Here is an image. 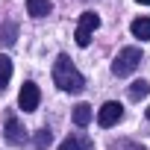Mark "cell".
<instances>
[{
	"label": "cell",
	"mask_w": 150,
	"mask_h": 150,
	"mask_svg": "<svg viewBox=\"0 0 150 150\" xmlns=\"http://www.w3.org/2000/svg\"><path fill=\"white\" fill-rule=\"evenodd\" d=\"M147 94H150V83L135 80V83L129 86V100H141V97H147Z\"/></svg>",
	"instance_id": "obj_12"
},
{
	"label": "cell",
	"mask_w": 150,
	"mask_h": 150,
	"mask_svg": "<svg viewBox=\"0 0 150 150\" xmlns=\"http://www.w3.org/2000/svg\"><path fill=\"white\" fill-rule=\"evenodd\" d=\"M59 150H94V141H91L88 135H83V132H71V135L59 144Z\"/></svg>",
	"instance_id": "obj_7"
},
{
	"label": "cell",
	"mask_w": 150,
	"mask_h": 150,
	"mask_svg": "<svg viewBox=\"0 0 150 150\" xmlns=\"http://www.w3.org/2000/svg\"><path fill=\"white\" fill-rule=\"evenodd\" d=\"M97 27H100V18H97L94 12H83V15H80V24H77V35H74L77 44H80V47H88Z\"/></svg>",
	"instance_id": "obj_3"
},
{
	"label": "cell",
	"mask_w": 150,
	"mask_h": 150,
	"mask_svg": "<svg viewBox=\"0 0 150 150\" xmlns=\"http://www.w3.org/2000/svg\"><path fill=\"white\" fill-rule=\"evenodd\" d=\"M135 3H141V6H150V0H135Z\"/></svg>",
	"instance_id": "obj_16"
},
{
	"label": "cell",
	"mask_w": 150,
	"mask_h": 150,
	"mask_svg": "<svg viewBox=\"0 0 150 150\" xmlns=\"http://www.w3.org/2000/svg\"><path fill=\"white\" fill-rule=\"evenodd\" d=\"M50 141H53V132H50V129H38V132H35V138H33L35 150H44V147H50Z\"/></svg>",
	"instance_id": "obj_14"
},
{
	"label": "cell",
	"mask_w": 150,
	"mask_h": 150,
	"mask_svg": "<svg viewBox=\"0 0 150 150\" xmlns=\"http://www.w3.org/2000/svg\"><path fill=\"white\" fill-rule=\"evenodd\" d=\"M9 80H12V59L0 53V91L9 86Z\"/></svg>",
	"instance_id": "obj_11"
},
{
	"label": "cell",
	"mask_w": 150,
	"mask_h": 150,
	"mask_svg": "<svg viewBox=\"0 0 150 150\" xmlns=\"http://www.w3.org/2000/svg\"><path fill=\"white\" fill-rule=\"evenodd\" d=\"M91 118H94V109L88 103H77V106H74V124H77V127H88Z\"/></svg>",
	"instance_id": "obj_8"
},
{
	"label": "cell",
	"mask_w": 150,
	"mask_h": 150,
	"mask_svg": "<svg viewBox=\"0 0 150 150\" xmlns=\"http://www.w3.org/2000/svg\"><path fill=\"white\" fill-rule=\"evenodd\" d=\"M138 65H141V50L138 47H124L112 62V74L115 77H129Z\"/></svg>",
	"instance_id": "obj_2"
},
{
	"label": "cell",
	"mask_w": 150,
	"mask_h": 150,
	"mask_svg": "<svg viewBox=\"0 0 150 150\" xmlns=\"http://www.w3.org/2000/svg\"><path fill=\"white\" fill-rule=\"evenodd\" d=\"M112 150H144V147H138V144H129V141H115V144H112Z\"/></svg>",
	"instance_id": "obj_15"
},
{
	"label": "cell",
	"mask_w": 150,
	"mask_h": 150,
	"mask_svg": "<svg viewBox=\"0 0 150 150\" xmlns=\"http://www.w3.org/2000/svg\"><path fill=\"white\" fill-rule=\"evenodd\" d=\"M147 121H150V109H147Z\"/></svg>",
	"instance_id": "obj_17"
},
{
	"label": "cell",
	"mask_w": 150,
	"mask_h": 150,
	"mask_svg": "<svg viewBox=\"0 0 150 150\" xmlns=\"http://www.w3.org/2000/svg\"><path fill=\"white\" fill-rule=\"evenodd\" d=\"M50 9H53L50 0H27V12L33 18H44V15H50Z\"/></svg>",
	"instance_id": "obj_9"
},
{
	"label": "cell",
	"mask_w": 150,
	"mask_h": 150,
	"mask_svg": "<svg viewBox=\"0 0 150 150\" xmlns=\"http://www.w3.org/2000/svg\"><path fill=\"white\" fill-rule=\"evenodd\" d=\"M15 35H18V27L12 21L0 27V41H3V44H15Z\"/></svg>",
	"instance_id": "obj_13"
},
{
	"label": "cell",
	"mask_w": 150,
	"mask_h": 150,
	"mask_svg": "<svg viewBox=\"0 0 150 150\" xmlns=\"http://www.w3.org/2000/svg\"><path fill=\"white\" fill-rule=\"evenodd\" d=\"M121 118H124V106H121V103H115V100H109V103H103V106L97 109V124H100L103 129L115 127Z\"/></svg>",
	"instance_id": "obj_4"
},
{
	"label": "cell",
	"mask_w": 150,
	"mask_h": 150,
	"mask_svg": "<svg viewBox=\"0 0 150 150\" xmlns=\"http://www.w3.org/2000/svg\"><path fill=\"white\" fill-rule=\"evenodd\" d=\"M38 103H41L38 86H35V83H24V86H21V94H18V106H21L24 112H35Z\"/></svg>",
	"instance_id": "obj_5"
},
{
	"label": "cell",
	"mask_w": 150,
	"mask_h": 150,
	"mask_svg": "<svg viewBox=\"0 0 150 150\" xmlns=\"http://www.w3.org/2000/svg\"><path fill=\"white\" fill-rule=\"evenodd\" d=\"M53 83H56L62 91H71V94H80V91L86 88L83 74L74 68V62H71L65 53L56 56V62H53Z\"/></svg>",
	"instance_id": "obj_1"
},
{
	"label": "cell",
	"mask_w": 150,
	"mask_h": 150,
	"mask_svg": "<svg viewBox=\"0 0 150 150\" xmlns=\"http://www.w3.org/2000/svg\"><path fill=\"white\" fill-rule=\"evenodd\" d=\"M129 30H132V35H135V38H141V41H150V18H135Z\"/></svg>",
	"instance_id": "obj_10"
},
{
	"label": "cell",
	"mask_w": 150,
	"mask_h": 150,
	"mask_svg": "<svg viewBox=\"0 0 150 150\" xmlns=\"http://www.w3.org/2000/svg\"><path fill=\"white\" fill-rule=\"evenodd\" d=\"M6 141L15 144V147L27 141V132H24V127H21V121L15 115H6Z\"/></svg>",
	"instance_id": "obj_6"
}]
</instances>
